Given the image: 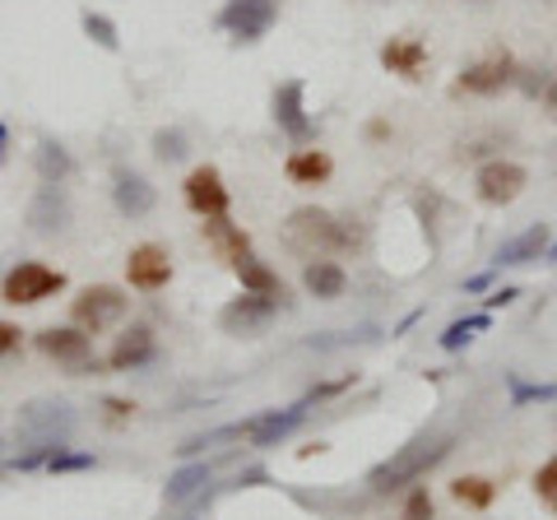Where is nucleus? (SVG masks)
Wrapping results in <instances>:
<instances>
[{"label": "nucleus", "instance_id": "nucleus-35", "mask_svg": "<svg viewBox=\"0 0 557 520\" xmlns=\"http://www.w3.org/2000/svg\"><path fill=\"white\" fill-rule=\"evenodd\" d=\"M20 344H24V331H20V325H10V321H0V358H10V354H20Z\"/></svg>", "mask_w": 557, "mask_h": 520}, {"label": "nucleus", "instance_id": "nucleus-19", "mask_svg": "<svg viewBox=\"0 0 557 520\" xmlns=\"http://www.w3.org/2000/svg\"><path fill=\"white\" fill-rule=\"evenodd\" d=\"M233 270H237V280H242V293H260V298H274L278 307H284V298H288V293H284V280H278V274L265 265V260H260V256H237L233 260Z\"/></svg>", "mask_w": 557, "mask_h": 520}, {"label": "nucleus", "instance_id": "nucleus-39", "mask_svg": "<svg viewBox=\"0 0 557 520\" xmlns=\"http://www.w3.org/2000/svg\"><path fill=\"white\" fill-rule=\"evenodd\" d=\"M544 112L557 121V79H548V89H544Z\"/></svg>", "mask_w": 557, "mask_h": 520}, {"label": "nucleus", "instance_id": "nucleus-12", "mask_svg": "<svg viewBox=\"0 0 557 520\" xmlns=\"http://www.w3.org/2000/svg\"><path fill=\"white\" fill-rule=\"evenodd\" d=\"M474 186H479L483 205H511V200H520V190L530 186V172L520 163H511V159H493V163L479 168Z\"/></svg>", "mask_w": 557, "mask_h": 520}, {"label": "nucleus", "instance_id": "nucleus-26", "mask_svg": "<svg viewBox=\"0 0 557 520\" xmlns=\"http://www.w3.org/2000/svg\"><path fill=\"white\" fill-rule=\"evenodd\" d=\"M507 386H511V409L557 400V381H520L516 372H507Z\"/></svg>", "mask_w": 557, "mask_h": 520}, {"label": "nucleus", "instance_id": "nucleus-20", "mask_svg": "<svg viewBox=\"0 0 557 520\" xmlns=\"http://www.w3.org/2000/svg\"><path fill=\"white\" fill-rule=\"evenodd\" d=\"M381 65H386L391 75L399 79H423V65H428V47L418 38H391L386 47H381Z\"/></svg>", "mask_w": 557, "mask_h": 520}, {"label": "nucleus", "instance_id": "nucleus-41", "mask_svg": "<svg viewBox=\"0 0 557 520\" xmlns=\"http://www.w3.org/2000/svg\"><path fill=\"white\" fill-rule=\"evenodd\" d=\"M544 260H553V265H557V242H553V247L544 251Z\"/></svg>", "mask_w": 557, "mask_h": 520}, {"label": "nucleus", "instance_id": "nucleus-2", "mask_svg": "<svg viewBox=\"0 0 557 520\" xmlns=\"http://www.w3.org/2000/svg\"><path fill=\"white\" fill-rule=\"evenodd\" d=\"M288 233H293V242H307V247H321V251H358L362 247V228H354V219L317 210V205L293 210Z\"/></svg>", "mask_w": 557, "mask_h": 520}, {"label": "nucleus", "instance_id": "nucleus-36", "mask_svg": "<svg viewBox=\"0 0 557 520\" xmlns=\"http://www.w3.org/2000/svg\"><path fill=\"white\" fill-rule=\"evenodd\" d=\"M487 288H493V270L469 274V280H465V293H487Z\"/></svg>", "mask_w": 557, "mask_h": 520}, {"label": "nucleus", "instance_id": "nucleus-38", "mask_svg": "<svg viewBox=\"0 0 557 520\" xmlns=\"http://www.w3.org/2000/svg\"><path fill=\"white\" fill-rule=\"evenodd\" d=\"M102 409H108V419L121 423V419H131V409H135V405H126V400H102Z\"/></svg>", "mask_w": 557, "mask_h": 520}, {"label": "nucleus", "instance_id": "nucleus-7", "mask_svg": "<svg viewBox=\"0 0 557 520\" xmlns=\"http://www.w3.org/2000/svg\"><path fill=\"white\" fill-rule=\"evenodd\" d=\"M70 317H75V325L84 335H98V331H112V325L126 317V293L112 288V284H94L84 288L75 307H70Z\"/></svg>", "mask_w": 557, "mask_h": 520}, {"label": "nucleus", "instance_id": "nucleus-37", "mask_svg": "<svg viewBox=\"0 0 557 520\" xmlns=\"http://www.w3.org/2000/svg\"><path fill=\"white\" fill-rule=\"evenodd\" d=\"M516 298H520V288H497L493 298H483V302H487V307H511Z\"/></svg>", "mask_w": 557, "mask_h": 520}, {"label": "nucleus", "instance_id": "nucleus-15", "mask_svg": "<svg viewBox=\"0 0 557 520\" xmlns=\"http://www.w3.org/2000/svg\"><path fill=\"white\" fill-rule=\"evenodd\" d=\"M112 200H116V210L126 219H145V214H153V205H159V190L139 177V172L121 168L112 177Z\"/></svg>", "mask_w": 557, "mask_h": 520}, {"label": "nucleus", "instance_id": "nucleus-4", "mask_svg": "<svg viewBox=\"0 0 557 520\" xmlns=\"http://www.w3.org/2000/svg\"><path fill=\"white\" fill-rule=\"evenodd\" d=\"M61 288H65V274L61 270L42 265V260H20V265L5 274V284H0V298L14 302V307H33V302L57 298Z\"/></svg>", "mask_w": 557, "mask_h": 520}, {"label": "nucleus", "instance_id": "nucleus-33", "mask_svg": "<svg viewBox=\"0 0 557 520\" xmlns=\"http://www.w3.org/2000/svg\"><path fill=\"white\" fill-rule=\"evenodd\" d=\"M548 79H553V71H534V65H525V71H520V65H516V84H520V94H530V98L544 94Z\"/></svg>", "mask_w": 557, "mask_h": 520}, {"label": "nucleus", "instance_id": "nucleus-32", "mask_svg": "<svg viewBox=\"0 0 557 520\" xmlns=\"http://www.w3.org/2000/svg\"><path fill=\"white\" fill-rule=\"evenodd\" d=\"M534 493H539V502H544L548 511H557V456L534 474Z\"/></svg>", "mask_w": 557, "mask_h": 520}, {"label": "nucleus", "instance_id": "nucleus-18", "mask_svg": "<svg viewBox=\"0 0 557 520\" xmlns=\"http://www.w3.org/2000/svg\"><path fill=\"white\" fill-rule=\"evenodd\" d=\"M544 251H548V223H534V228H525V233H516V237L502 242L497 256H493V265L497 270L530 265V260H544Z\"/></svg>", "mask_w": 557, "mask_h": 520}, {"label": "nucleus", "instance_id": "nucleus-21", "mask_svg": "<svg viewBox=\"0 0 557 520\" xmlns=\"http://www.w3.org/2000/svg\"><path fill=\"white\" fill-rule=\"evenodd\" d=\"M302 288L311 293V298H321V302H335V298H344L348 274L335 265V260H307V270H302Z\"/></svg>", "mask_w": 557, "mask_h": 520}, {"label": "nucleus", "instance_id": "nucleus-30", "mask_svg": "<svg viewBox=\"0 0 557 520\" xmlns=\"http://www.w3.org/2000/svg\"><path fill=\"white\" fill-rule=\"evenodd\" d=\"M79 24H84V33L102 47V51H116L121 47V33H116V24L108 20V14H98V10H84L79 14Z\"/></svg>", "mask_w": 557, "mask_h": 520}, {"label": "nucleus", "instance_id": "nucleus-9", "mask_svg": "<svg viewBox=\"0 0 557 520\" xmlns=\"http://www.w3.org/2000/svg\"><path fill=\"white\" fill-rule=\"evenodd\" d=\"M511 84H516V61H511V51H493V57L465 65L460 79H456V94L497 98L502 89H511Z\"/></svg>", "mask_w": 557, "mask_h": 520}, {"label": "nucleus", "instance_id": "nucleus-16", "mask_svg": "<svg viewBox=\"0 0 557 520\" xmlns=\"http://www.w3.org/2000/svg\"><path fill=\"white\" fill-rule=\"evenodd\" d=\"M28 223H33V233H65L70 228V196H65V186H47L33 196L28 205Z\"/></svg>", "mask_w": 557, "mask_h": 520}, {"label": "nucleus", "instance_id": "nucleus-17", "mask_svg": "<svg viewBox=\"0 0 557 520\" xmlns=\"http://www.w3.org/2000/svg\"><path fill=\"white\" fill-rule=\"evenodd\" d=\"M153 358H159V344H153V335L145 331V325H131V331L116 339V349L108 354V368L112 372H139V368H149Z\"/></svg>", "mask_w": 557, "mask_h": 520}, {"label": "nucleus", "instance_id": "nucleus-10", "mask_svg": "<svg viewBox=\"0 0 557 520\" xmlns=\"http://www.w3.org/2000/svg\"><path fill=\"white\" fill-rule=\"evenodd\" d=\"M302 423H307V400L288 405V409L256 413V419H242L237 428H242V442H251V446H278V442H288Z\"/></svg>", "mask_w": 557, "mask_h": 520}, {"label": "nucleus", "instance_id": "nucleus-31", "mask_svg": "<svg viewBox=\"0 0 557 520\" xmlns=\"http://www.w3.org/2000/svg\"><path fill=\"white\" fill-rule=\"evenodd\" d=\"M186 149H190V145H186V135H182L177 126L153 135V153H159L163 163H182V159H186Z\"/></svg>", "mask_w": 557, "mask_h": 520}, {"label": "nucleus", "instance_id": "nucleus-8", "mask_svg": "<svg viewBox=\"0 0 557 520\" xmlns=\"http://www.w3.org/2000/svg\"><path fill=\"white\" fill-rule=\"evenodd\" d=\"M270 108H274V121H278V131L288 135L293 145H311L317 140V121L307 116V84L302 79H284L274 89V98H270Z\"/></svg>", "mask_w": 557, "mask_h": 520}, {"label": "nucleus", "instance_id": "nucleus-29", "mask_svg": "<svg viewBox=\"0 0 557 520\" xmlns=\"http://www.w3.org/2000/svg\"><path fill=\"white\" fill-rule=\"evenodd\" d=\"M84 470H98V456H89V450H51V460H47V474H84Z\"/></svg>", "mask_w": 557, "mask_h": 520}, {"label": "nucleus", "instance_id": "nucleus-40", "mask_svg": "<svg viewBox=\"0 0 557 520\" xmlns=\"http://www.w3.org/2000/svg\"><path fill=\"white\" fill-rule=\"evenodd\" d=\"M5 149H10V126H0V163H5Z\"/></svg>", "mask_w": 557, "mask_h": 520}, {"label": "nucleus", "instance_id": "nucleus-14", "mask_svg": "<svg viewBox=\"0 0 557 520\" xmlns=\"http://www.w3.org/2000/svg\"><path fill=\"white\" fill-rule=\"evenodd\" d=\"M126 274H131V288H145V293L168 288V280H172V256H168V247H159V242H145V247H135L131 260H126Z\"/></svg>", "mask_w": 557, "mask_h": 520}, {"label": "nucleus", "instance_id": "nucleus-22", "mask_svg": "<svg viewBox=\"0 0 557 520\" xmlns=\"http://www.w3.org/2000/svg\"><path fill=\"white\" fill-rule=\"evenodd\" d=\"M209 479H214V465L190 460V465H182L177 474H168L163 497L172 502V507H182V502H190V497H200V493H205V483H209Z\"/></svg>", "mask_w": 557, "mask_h": 520}, {"label": "nucleus", "instance_id": "nucleus-3", "mask_svg": "<svg viewBox=\"0 0 557 520\" xmlns=\"http://www.w3.org/2000/svg\"><path fill=\"white\" fill-rule=\"evenodd\" d=\"M75 428H79L75 409L61 400H28L20 409V437L33 446H70Z\"/></svg>", "mask_w": 557, "mask_h": 520}, {"label": "nucleus", "instance_id": "nucleus-27", "mask_svg": "<svg viewBox=\"0 0 557 520\" xmlns=\"http://www.w3.org/2000/svg\"><path fill=\"white\" fill-rule=\"evenodd\" d=\"M450 497H456L460 507H474V511H483V507H493L497 488H493V483H487V479H479V474H465V479L450 483Z\"/></svg>", "mask_w": 557, "mask_h": 520}, {"label": "nucleus", "instance_id": "nucleus-24", "mask_svg": "<svg viewBox=\"0 0 557 520\" xmlns=\"http://www.w3.org/2000/svg\"><path fill=\"white\" fill-rule=\"evenodd\" d=\"M38 177L47 186H65L75 177V159H70V149L57 145V140H38Z\"/></svg>", "mask_w": 557, "mask_h": 520}, {"label": "nucleus", "instance_id": "nucleus-42", "mask_svg": "<svg viewBox=\"0 0 557 520\" xmlns=\"http://www.w3.org/2000/svg\"><path fill=\"white\" fill-rule=\"evenodd\" d=\"M0 450H5V442H0Z\"/></svg>", "mask_w": 557, "mask_h": 520}, {"label": "nucleus", "instance_id": "nucleus-34", "mask_svg": "<svg viewBox=\"0 0 557 520\" xmlns=\"http://www.w3.org/2000/svg\"><path fill=\"white\" fill-rule=\"evenodd\" d=\"M399 520H432V497H428V488H413V493H409Z\"/></svg>", "mask_w": 557, "mask_h": 520}, {"label": "nucleus", "instance_id": "nucleus-25", "mask_svg": "<svg viewBox=\"0 0 557 520\" xmlns=\"http://www.w3.org/2000/svg\"><path fill=\"white\" fill-rule=\"evenodd\" d=\"M205 237H209V247H214L219 256H228V260H237V256H247V251H251L247 233H242L237 223H228V214L205 219Z\"/></svg>", "mask_w": 557, "mask_h": 520}, {"label": "nucleus", "instance_id": "nucleus-23", "mask_svg": "<svg viewBox=\"0 0 557 520\" xmlns=\"http://www.w3.org/2000/svg\"><path fill=\"white\" fill-rule=\"evenodd\" d=\"M284 172H288V182H298V186H321V182H330L335 163H330V153H321V149H298L284 163Z\"/></svg>", "mask_w": 557, "mask_h": 520}, {"label": "nucleus", "instance_id": "nucleus-13", "mask_svg": "<svg viewBox=\"0 0 557 520\" xmlns=\"http://www.w3.org/2000/svg\"><path fill=\"white\" fill-rule=\"evenodd\" d=\"M186 205L196 210L200 219H219V214H228V205H233V196H228V186H223V177H219V168H196L186 177Z\"/></svg>", "mask_w": 557, "mask_h": 520}, {"label": "nucleus", "instance_id": "nucleus-1", "mask_svg": "<svg viewBox=\"0 0 557 520\" xmlns=\"http://www.w3.org/2000/svg\"><path fill=\"white\" fill-rule=\"evenodd\" d=\"M450 450H456V432H418L413 442H405L391 460H381L368 474V488L372 493H395V488H405V483H418L428 470H437Z\"/></svg>", "mask_w": 557, "mask_h": 520}, {"label": "nucleus", "instance_id": "nucleus-5", "mask_svg": "<svg viewBox=\"0 0 557 520\" xmlns=\"http://www.w3.org/2000/svg\"><path fill=\"white\" fill-rule=\"evenodd\" d=\"M278 20V0H223L219 10V28L228 33L233 42H260Z\"/></svg>", "mask_w": 557, "mask_h": 520}, {"label": "nucleus", "instance_id": "nucleus-6", "mask_svg": "<svg viewBox=\"0 0 557 520\" xmlns=\"http://www.w3.org/2000/svg\"><path fill=\"white\" fill-rule=\"evenodd\" d=\"M38 349L51 358V362H61L65 372H98V358H94V339L79 331V325H47V331L38 335Z\"/></svg>", "mask_w": 557, "mask_h": 520}, {"label": "nucleus", "instance_id": "nucleus-28", "mask_svg": "<svg viewBox=\"0 0 557 520\" xmlns=\"http://www.w3.org/2000/svg\"><path fill=\"white\" fill-rule=\"evenodd\" d=\"M487 325H493V317H487V311H479V317H465V321H450L446 335H442V349H446V354H460L469 339L487 331Z\"/></svg>", "mask_w": 557, "mask_h": 520}, {"label": "nucleus", "instance_id": "nucleus-11", "mask_svg": "<svg viewBox=\"0 0 557 520\" xmlns=\"http://www.w3.org/2000/svg\"><path fill=\"white\" fill-rule=\"evenodd\" d=\"M274 317H278L274 298H260V293H237V298L219 311V325H223V335H260Z\"/></svg>", "mask_w": 557, "mask_h": 520}]
</instances>
